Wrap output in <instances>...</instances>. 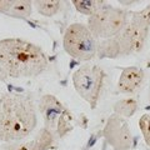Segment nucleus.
Wrapping results in <instances>:
<instances>
[{
	"label": "nucleus",
	"mask_w": 150,
	"mask_h": 150,
	"mask_svg": "<svg viewBox=\"0 0 150 150\" xmlns=\"http://www.w3.org/2000/svg\"><path fill=\"white\" fill-rule=\"evenodd\" d=\"M64 50L78 62H89L98 55V40L88 25L74 23L69 25L63 38Z\"/></svg>",
	"instance_id": "obj_5"
},
{
	"label": "nucleus",
	"mask_w": 150,
	"mask_h": 150,
	"mask_svg": "<svg viewBox=\"0 0 150 150\" xmlns=\"http://www.w3.org/2000/svg\"><path fill=\"white\" fill-rule=\"evenodd\" d=\"M38 125L36 109L24 94L0 96V142L14 143L26 139Z\"/></svg>",
	"instance_id": "obj_2"
},
{
	"label": "nucleus",
	"mask_w": 150,
	"mask_h": 150,
	"mask_svg": "<svg viewBox=\"0 0 150 150\" xmlns=\"http://www.w3.org/2000/svg\"><path fill=\"white\" fill-rule=\"evenodd\" d=\"M130 14L121 8L105 4L99 11L88 19V28L98 39L109 40L118 36L129 23Z\"/></svg>",
	"instance_id": "obj_4"
},
{
	"label": "nucleus",
	"mask_w": 150,
	"mask_h": 150,
	"mask_svg": "<svg viewBox=\"0 0 150 150\" xmlns=\"http://www.w3.org/2000/svg\"><path fill=\"white\" fill-rule=\"evenodd\" d=\"M38 106H39V111L44 119V128L55 134L60 119L63 118V115L68 109L53 94H46V95L41 96Z\"/></svg>",
	"instance_id": "obj_8"
},
{
	"label": "nucleus",
	"mask_w": 150,
	"mask_h": 150,
	"mask_svg": "<svg viewBox=\"0 0 150 150\" xmlns=\"http://www.w3.org/2000/svg\"><path fill=\"white\" fill-rule=\"evenodd\" d=\"M150 30V4L140 11L131 13L128 25L118 36L100 41L98 56L101 59H116L142 53Z\"/></svg>",
	"instance_id": "obj_3"
},
{
	"label": "nucleus",
	"mask_w": 150,
	"mask_h": 150,
	"mask_svg": "<svg viewBox=\"0 0 150 150\" xmlns=\"http://www.w3.org/2000/svg\"><path fill=\"white\" fill-rule=\"evenodd\" d=\"M48 65V58L38 45L19 38L0 40V81L36 78Z\"/></svg>",
	"instance_id": "obj_1"
},
{
	"label": "nucleus",
	"mask_w": 150,
	"mask_h": 150,
	"mask_svg": "<svg viewBox=\"0 0 150 150\" xmlns=\"http://www.w3.org/2000/svg\"><path fill=\"white\" fill-rule=\"evenodd\" d=\"M138 109V101L129 98V99H121L116 101L114 104V114L121 116V118H130L135 114V111Z\"/></svg>",
	"instance_id": "obj_12"
},
{
	"label": "nucleus",
	"mask_w": 150,
	"mask_h": 150,
	"mask_svg": "<svg viewBox=\"0 0 150 150\" xmlns=\"http://www.w3.org/2000/svg\"><path fill=\"white\" fill-rule=\"evenodd\" d=\"M33 4L36 8L38 13L46 18L56 15L60 10V5H62V3L58 0H35L33 1Z\"/></svg>",
	"instance_id": "obj_14"
},
{
	"label": "nucleus",
	"mask_w": 150,
	"mask_h": 150,
	"mask_svg": "<svg viewBox=\"0 0 150 150\" xmlns=\"http://www.w3.org/2000/svg\"><path fill=\"white\" fill-rule=\"evenodd\" d=\"M139 128H140V131H142V134L144 137L145 143L150 146V112H146V114H144L142 118H140Z\"/></svg>",
	"instance_id": "obj_15"
},
{
	"label": "nucleus",
	"mask_w": 150,
	"mask_h": 150,
	"mask_svg": "<svg viewBox=\"0 0 150 150\" xmlns=\"http://www.w3.org/2000/svg\"><path fill=\"white\" fill-rule=\"evenodd\" d=\"M106 74L95 64H85L73 74V85L76 93L93 109H95L100 99Z\"/></svg>",
	"instance_id": "obj_6"
},
{
	"label": "nucleus",
	"mask_w": 150,
	"mask_h": 150,
	"mask_svg": "<svg viewBox=\"0 0 150 150\" xmlns=\"http://www.w3.org/2000/svg\"><path fill=\"white\" fill-rule=\"evenodd\" d=\"M55 145V134L48 129H40L31 139L4 144L1 150H49Z\"/></svg>",
	"instance_id": "obj_9"
},
{
	"label": "nucleus",
	"mask_w": 150,
	"mask_h": 150,
	"mask_svg": "<svg viewBox=\"0 0 150 150\" xmlns=\"http://www.w3.org/2000/svg\"><path fill=\"white\" fill-rule=\"evenodd\" d=\"M13 5V0H0V13L1 14H8Z\"/></svg>",
	"instance_id": "obj_16"
},
{
	"label": "nucleus",
	"mask_w": 150,
	"mask_h": 150,
	"mask_svg": "<svg viewBox=\"0 0 150 150\" xmlns=\"http://www.w3.org/2000/svg\"><path fill=\"white\" fill-rule=\"evenodd\" d=\"M148 99H149V101H150V86H149V91H148Z\"/></svg>",
	"instance_id": "obj_17"
},
{
	"label": "nucleus",
	"mask_w": 150,
	"mask_h": 150,
	"mask_svg": "<svg viewBox=\"0 0 150 150\" xmlns=\"http://www.w3.org/2000/svg\"><path fill=\"white\" fill-rule=\"evenodd\" d=\"M105 1H101V0H74L73 5L75 6V9L84 14V15L91 16L94 14H96L100 9L105 5Z\"/></svg>",
	"instance_id": "obj_11"
},
{
	"label": "nucleus",
	"mask_w": 150,
	"mask_h": 150,
	"mask_svg": "<svg viewBox=\"0 0 150 150\" xmlns=\"http://www.w3.org/2000/svg\"><path fill=\"white\" fill-rule=\"evenodd\" d=\"M33 13V1L30 0H15L6 15L11 18H28Z\"/></svg>",
	"instance_id": "obj_13"
},
{
	"label": "nucleus",
	"mask_w": 150,
	"mask_h": 150,
	"mask_svg": "<svg viewBox=\"0 0 150 150\" xmlns=\"http://www.w3.org/2000/svg\"><path fill=\"white\" fill-rule=\"evenodd\" d=\"M145 78L143 69L138 67L124 68L118 80V90L123 94H133L140 88Z\"/></svg>",
	"instance_id": "obj_10"
},
{
	"label": "nucleus",
	"mask_w": 150,
	"mask_h": 150,
	"mask_svg": "<svg viewBox=\"0 0 150 150\" xmlns=\"http://www.w3.org/2000/svg\"><path fill=\"white\" fill-rule=\"evenodd\" d=\"M103 135L112 150H130L133 146V137L128 121L115 114L108 119Z\"/></svg>",
	"instance_id": "obj_7"
}]
</instances>
